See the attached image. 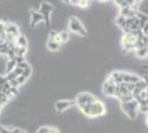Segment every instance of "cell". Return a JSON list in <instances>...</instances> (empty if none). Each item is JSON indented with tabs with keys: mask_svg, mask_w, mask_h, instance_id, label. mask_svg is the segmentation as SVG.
Wrapping results in <instances>:
<instances>
[{
	"mask_svg": "<svg viewBox=\"0 0 148 133\" xmlns=\"http://www.w3.org/2000/svg\"><path fill=\"white\" fill-rule=\"evenodd\" d=\"M31 74H32V69H31V67H29L28 69L23 70V72H22V74H21V76H25V79L28 80V79L30 78Z\"/></svg>",
	"mask_w": 148,
	"mask_h": 133,
	"instance_id": "27",
	"label": "cell"
},
{
	"mask_svg": "<svg viewBox=\"0 0 148 133\" xmlns=\"http://www.w3.org/2000/svg\"><path fill=\"white\" fill-rule=\"evenodd\" d=\"M14 52H16V57H22L25 58V56L28 52L27 48H21V47H14Z\"/></svg>",
	"mask_w": 148,
	"mask_h": 133,
	"instance_id": "20",
	"label": "cell"
},
{
	"mask_svg": "<svg viewBox=\"0 0 148 133\" xmlns=\"http://www.w3.org/2000/svg\"><path fill=\"white\" fill-rule=\"evenodd\" d=\"M16 45L21 47V48H27L28 47V40L25 34H20L18 38L16 39Z\"/></svg>",
	"mask_w": 148,
	"mask_h": 133,
	"instance_id": "15",
	"label": "cell"
},
{
	"mask_svg": "<svg viewBox=\"0 0 148 133\" xmlns=\"http://www.w3.org/2000/svg\"><path fill=\"white\" fill-rule=\"evenodd\" d=\"M146 123H147V125H148V112L146 113Z\"/></svg>",
	"mask_w": 148,
	"mask_h": 133,
	"instance_id": "34",
	"label": "cell"
},
{
	"mask_svg": "<svg viewBox=\"0 0 148 133\" xmlns=\"http://www.w3.org/2000/svg\"><path fill=\"white\" fill-rule=\"evenodd\" d=\"M12 72H13V73H14V76H17V78H18V76H21V74H22V72H23V70L21 69V68H19L18 65H17V67L14 68V70H13Z\"/></svg>",
	"mask_w": 148,
	"mask_h": 133,
	"instance_id": "28",
	"label": "cell"
},
{
	"mask_svg": "<svg viewBox=\"0 0 148 133\" xmlns=\"http://www.w3.org/2000/svg\"><path fill=\"white\" fill-rule=\"evenodd\" d=\"M61 48V44L56 42L54 40H51V39H48L47 41V49L50 51H58Z\"/></svg>",
	"mask_w": 148,
	"mask_h": 133,
	"instance_id": "14",
	"label": "cell"
},
{
	"mask_svg": "<svg viewBox=\"0 0 148 133\" xmlns=\"http://www.w3.org/2000/svg\"><path fill=\"white\" fill-rule=\"evenodd\" d=\"M52 130V127H41L37 130L36 133H50Z\"/></svg>",
	"mask_w": 148,
	"mask_h": 133,
	"instance_id": "26",
	"label": "cell"
},
{
	"mask_svg": "<svg viewBox=\"0 0 148 133\" xmlns=\"http://www.w3.org/2000/svg\"><path fill=\"white\" fill-rule=\"evenodd\" d=\"M70 3H75L76 6L81 7V8H87L90 6V2L86 0H80V1H69Z\"/></svg>",
	"mask_w": 148,
	"mask_h": 133,
	"instance_id": "23",
	"label": "cell"
},
{
	"mask_svg": "<svg viewBox=\"0 0 148 133\" xmlns=\"http://www.w3.org/2000/svg\"><path fill=\"white\" fill-rule=\"evenodd\" d=\"M39 12L43 16L44 22H45V25L49 27L50 22H51V21H50V18H51V14L53 12V7H52V5H50L49 2H42L41 6H40Z\"/></svg>",
	"mask_w": 148,
	"mask_h": 133,
	"instance_id": "5",
	"label": "cell"
},
{
	"mask_svg": "<svg viewBox=\"0 0 148 133\" xmlns=\"http://www.w3.org/2000/svg\"><path fill=\"white\" fill-rule=\"evenodd\" d=\"M30 12H31L30 13V25H31V27H36L38 23H40V22L44 21L43 16L39 12V11L31 10Z\"/></svg>",
	"mask_w": 148,
	"mask_h": 133,
	"instance_id": "10",
	"label": "cell"
},
{
	"mask_svg": "<svg viewBox=\"0 0 148 133\" xmlns=\"http://www.w3.org/2000/svg\"><path fill=\"white\" fill-rule=\"evenodd\" d=\"M142 78L139 76H137L135 73H130V72H122V80L124 83H133L136 84Z\"/></svg>",
	"mask_w": 148,
	"mask_h": 133,
	"instance_id": "8",
	"label": "cell"
},
{
	"mask_svg": "<svg viewBox=\"0 0 148 133\" xmlns=\"http://www.w3.org/2000/svg\"><path fill=\"white\" fill-rule=\"evenodd\" d=\"M8 101H9V99L7 98V95L5 93H2V92H0V110L2 109V107L6 103H8Z\"/></svg>",
	"mask_w": 148,
	"mask_h": 133,
	"instance_id": "24",
	"label": "cell"
},
{
	"mask_svg": "<svg viewBox=\"0 0 148 133\" xmlns=\"http://www.w3.org/2000/svg\"><path fill=\"white\" fill-rule=\"evenodd\" d=\"M136 13H137V10L134 7H128V8H124V9L119 10V16L124 17L125 19H130L133 17H136Z\"/></svg>",
	"mask_w": 148,
	"mask_h": 133,
	"instance_id": "11",
	"label": "cell"
},
{
	"mask_svg": "<svg viewBox=\"0 0 148 133\" xmlns=\"http://www.w3.org/2000/svg\"><path fill=\"white\" fill-rule=\"evenodd\" d=\"M9 84H10V87H11V88L18 89V87H19V83H18V81H17V79H14V80H12V81H10Z\"/></svg>",
	"mask_w": 148,
	"mask_h": 133,
	"instance_id": "31",
	"label": "cell"
},
{
	"mask_svg": "<svg viewBox=\"0 0 148 133\" xmlns=\"http://www.w3.org/2000/svg\"><path fill=\"white\" fill-rule=\"evenodd\" d=\"M115 3L119 7V9H124V8H128V7H134L136 1L134 0H116Z\"/></svg>",
	"mask_w": 148,
	"mask_h": 133,
	"instance_id": "13",
	"label": "cell"
},
{
	"mask_svg": "<svg viewBox=\"0 0 148 133\" xmlns=\"http://www.w3.org/2000/svg\"><path fill=\"white\" fill-rule=\"evenodd\" d=\"M136 17L139 20V28H140V30H142L143 28H144V25H145V23H146V21L148 20V16L147 14H144V13H142V12H139V11H137Z\"/></svg>",
	"mask_w": 148,
	"mask_h": 133,
	"instance_id": "17",
	"label": "cell"
},
{
	"mask_svg": "<svg viewBox=\"0 0 148 133\" xmlns=\"http://www.w3.org/2000/svg\"><path fill=\"white\" fill-rule=\"evenodd\" d=\"M136 53V57L137 58H140V59H144V58H147L148 57V45H145L143 48H139L135 51Z\"/></svg>",
	"mask_w": 148,
	"mask_h": 133,
	"instance_id": "16",
	"label": "cell"
},
{
	"mask_svg": "<svg viewBox=\"0 0 148 133\" xmlns=\"http://www.w3.org/2000/svg\"><path fill=\"white\" fill-rule=\"evenodd\" d=\"M142 31H143V33H144V34H146V33L148 32V20L146 21V23H145L144 28L142 29Z\"/></svg>",
	"mask_w": 148,
	"mask_h": 133,
	"instance_id": "33",
	"label": "cell"
},
{
	"mask_svg": "<svg viewBox=\"0 0 148 133\" xmlns=\"http://www.w3.org/2000/svg\"><path fill=\"white\" fill-rule=\"evenodd\" d=\"M19 68H21L22 70H25V69H28L30 65H29V63L27 62V61H23V62H21V63H19V64H17Z\"/></svg>",
	"mask_w": 148,
	"mask_h": 133,
	"instance_id": "29",
	"label": "cell"
},
{
	"mask_svg": "<svg viewBox=\"0 0 148 133\" xmlns=\"http://www.w3.org/2000/svg\"><path fill=\"white\" fill-rule=\"evenodd\" d=\"M17 81H18L19 85H22V84H25V83L27 82V79H25V76H18V78H17Z\"/></svg>",
	"mask_w": 148,
	"mask_h": 133,
	"instance_id": "30",
	"label": "cell"
},
{
	"mask_svg": "<svg viewBox=\"0 0 148 133\" xmlns=\"http://www.w3.org/2000/svg\"><path fill=\"white\" fill-rule=\"evenodd\" d=\"M108 78L111 79L113 82L115 84H119V83H123V80H122V71H113L108 74Z\"/></svg>",
	"mask_w": 148,
	"mask_h": 133,
	"instance_id": "12",
	"label": "cell"
},
{
	"mask_svg": "<svg viewBox=\"0 0 148 133\" xmlns=\"http://www.w3.org/2000/svg\"><path fill=\"white\" fill-rule=\"evenodd\" d=\"M79 109L81 110V112L90 118V114H91V104H87V105H82V107H79Z\"/></svg>",
	"mask_w": 148,
	"mask_h": 133,
	"instance_id": "22",
	"label": "cell"
},
{
	"mask_svg": "<svg viewBox=\"0 0 148 133\" xmlns=\"http://www.w3.org/2000/svg\"><path fill=\"white\" fill-rule=\"evenodd\" d=\"M145 37H146V38H148V32L146 33V34H145Z\"/></svg>",
	"mask_w": 148,
	"mask_h": 133,
	"instance_id": "35",
	"label": "cell"
},
{
	"mask_svg": "<svg viewBox=\"0 0 148 133\" xmlns=\"http://www.w3.org/2000/svg\"><path fill=\"white\" fill-rule=\"evenodd\" d=\"M69 29H70V31L74 32L79 36H82V37H85L87 34L86 29L83 25L82 21L74 16L70 17V19H69Z\"/></svg>",
	"mask_w": 148,
	"mask_h": 133,
	"instance_id": "2",
	"label": "cell"
},
{
	"mask_svg": "<svg viewBox=\"0 0 148 133\" xmlns=\"http://www.w3.org/2000/svg\"><path fill=\"white\" fill-rule=\"evenodd\" d=\"M106 113V107L101 100H96L91 104V114L90 118H97Z\"/></svg>",
	"mask_w": 148,
	"mask_h": 133,
	"instance_id": "4",
	"label": "cell"
},
{
	"mask_svg": "<svg viewBox=\"0 0 148 133\" xmlns=\"http://www.w3.org/2000/svg\"><path fill=\"white\" fill-rule=\"evenodd\" d=\"M75 104V100H59L56 102L54 108L58 112H64Z\"/></svg>",
	"mask_w": 148,
	"mask_h": 133,
	"instance_id": "6",
	"label": "cell"
},
{
	"mask_svg": "<svg viewBox=\"0 0 148 133\" xmlns=\"http://www.w3.org/2000/svg\"><path fill=\"white\" fill-rule=\"evenodd\" d=\"M115 88H116V84L107 76L106 80H105L104 84H103V93L105 95H107V96H114Z\"/></svg>",
	"mask_w": 148,
	"mask_h": 133,
	"instance_id": "7",
	"label": "cell"
},
{
	"mask_svg": "<svg viewBox=\"0 0 148 133\" xmlns=\"http://www.w3.org/2000/svg\"><path fill=\"white\" fill-rule=\"evenodd\" d=\"M9 49V44L3 39H0V54H7Z\"/></svg>",
	"mask_w": 148,
	"mask_h": 133,
	"instance_id": "19",
	"label": "cell"
},
{
	"mask_svg": "<svg viewBox=\"0 0 148 133\" xmlns=\"http://www.w3.org/2000/svg\"><path fill=\"white\" fill-rule=\"evenodd\" d=\"M115 25H117V27H119L122 30H124V29L126 28V19H125L124 17L118 14L117 17L115 18Z\"/></svg>",
	"mask_w": 148,
	"mask_h": 133,
	"instance_id": "18",
	"label": "cell"
},
{
	"mask_svg": "<svg viewBox=\"0 0 148 133\" xmlns=\"http://www.w3.org/2000/svg\"><path fill=\"white\" fill-rule=\"evenodd\" d=\"M121 108H122V110L124 111V113L128 116V119H130V120H135L136 118H137L139 104H138V102L136 101V100L121 103Z\"/></svg>",
	"mask_w": 148,
	"mask_h": 133,
	"instance_id": "1",
	"label": "cell"
},
{
	"mask_svg": "<svg viewBox=\"0 0 148 133\" xmlns=\"http://www.w3.org/2000/svg\"><path fill=\"white\" fill-rule=\"evenodd\" d=\"M5 29H6V22L0 21V33L5 32Z\"/></svg>",
	"mask_w": 148,
	"mask_h": 133,
	"instance_id": "32",
	"label": "cell"
},
{
	"mask_svg": "<svg viewBox=\"0 0 148 133\" xmlns=\"http://www.w3.org/2000/svg\"><path fill=\"white\" fill-rule=\"evenodd\" d=\"M97 100L95 96L91 93L87 92H82L79 93L75 98V104H77V107H82V105H87V104H92L93 102Z\"/></svg>",
	"mask_w": 148,
	"mask_h": 133,
	"instance_id": "3",
	"label": "cell"
},
{
	"mask_svg": "<svg viewBox=\"0 0 148 133\" xmlns=\"http://www.w3.org/2000/svg\"><path fill=\"white\" fill-rule=\"evenodd\" d=\"M5 32H6L7 34L13 36L14 38H18L19 36L21 34V33H20V28H19L16 23H12V22H7Z\"/></svg>",
	"mask_w": 148,
	"mask_h": 133,
	"instance_id": "9",
	"label": "cell"
},
{
	"mask_svg": "<svg viewBox=\"0 0 148 133\" xmlns=\"http://www.w3.org/2000/svg\"><path fill=\"white\" fill-rule=\"evenodd\" d=\"M16 67H17V62H16L14 60H9L8 63H7V69H6V72H5V73L8 74V73L12 72Z\"/></svg>",
	"mask_w": 148,
	"mask_h": 133,
	"instance_id": "21",
	"label": "cell"
},
{
	"mask_svg": "<svg viewBox=\"0 0 148 133\" xmlns=\"http://www.w3.org/2000/svg\"><path fill=\"white\" fill-rule=\"evenodd\" d=\"M60 33V36H61V38H62V41H63V43L64 42H66L69 39H70V32L66 31V30H64V31H61V32H59Z\"/></svg>",
	"mask_w": 148,
	"mask_h": 133,
	"instance_id": "25",
	"label": "cell"
}]
</instances>
